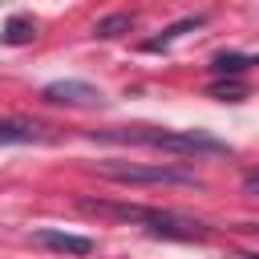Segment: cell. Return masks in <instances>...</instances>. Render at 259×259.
Masks as SVG:
<instances>
[{
	"mask_svg": "<svg viewBox=\"0 0 259 259\" xmlns=\"http://www.w3.org/2000/svg\"><path fill=\"white\" fill-rule=\"evenodd\" d=\"M77 210L85 214H101V219H117L130 227H142L154 239H170V243H202L210 239V227L202 219H190L182 210H162V206H146V202H105V198H77Z\"/></svg>",
	"mask_w": 259,
	"mask_h": 259,
	"instance_id": "cell-1",
	"label": "cell"
},
{
	"mask_svg": "<svg viewBox=\"0 0 259 259\" xmlns=\"http://www.w3.org/2000/svg\"><path fill=\"white\" fill-rule=\"evenodd\" d=\"M93 142H113V146H146L178 158H219L231 154L227 142L210 138L206 130H166V125H117V130H93Z\"/></svg>",
	"mask_w": 259,
	"mask_h": 259,
	"instance_id": "cell-2",
	"label": "cell"
},
{
	"mask_svg": "<svg viewBox=\"0 0 259 259\" xmlns=\"http://www.w3.org/2000/svg\"><path fill=\"white\" fill-rule=\"evenodd\" d=\"M93 170L101 178L125 182V186H194V190H202V178L194 170H186V166H174V162L142 166V162H117V158H109V162H97Z\"/></svg>",
	"mask_w": 259,
	"mask_h": 259,
	"instance_id": "cell-3",
	"label": "cell"
},
{
	"mask_svg": "<svg viewBox=\"0 0 259 259\" xmlns=\"http://www.w3.org/2000/svg\"><path fill=\"white\" fill-rule=\"evenodd\" d=\"M40 97H45V101H53V105H77V109H97V105H105L101 89H97V85H89V81H77V77L49 81V85L40 89Z\"/></svg>",
	"mask_w": 259,
	"mask_h": 259,
	"instance_id": "cell-4",
	"label": "cell"
},
{
	"mask_svg": "<svg viewBox=\"0 0 259 259\" xmlns=\"http://www.w3.org/2000/svg\"><path fill=\"white\" fill-rule=\"evenodd\" d=\"M32 243L45 247V251H57V255H93V239L69 235V231H53V227L32 231Z\"/></svg>",
	"mask_w": 259,
	"mask_h": 259,
	"instance_id": "cell-5",
	"label": "cell"
},
{
	"mask_svg": "<svg viewBox=\"0 0 259 259\" xmlns=\"http://www.w3.org/2000/svg\"><path fill=\"white\" fill-rule=\"evenodd\" d=\"M28 142H49V130L40 121L0 117V146H28Z\"/></svg>",
	"mask_w": 259,
	"mask_h": 259,
	"instance_id": "cell-6",
	"label": "cell"
},
{
	"mask_svg": "<svg viewBox=\"0 0 259 259\" xmlns=\"http://www.w3.org/2000/svg\"><path fill=\"white\" fill-rule=\"evenodd\" d=\"M206 24V16H182V20H174V24H166L158 36H150V40H142V53H166L178 36H186L190 28H202Z\"/></svg>",
	"mask_w": 259,
	"mask_h": 259,
	"instance_id": "cell-7",
	"label": "cell"
},
{
	"mask_svg": "<svg viewBox=\"0 0 259 259\" xmlns=\"http://www.w3.org/2000/svg\"><path fill=\"white\" fill-rule=\"evenodd\" d=\"M138 28V16L134 12H109V16H101L97 24H93V36L97 40H117V36H125V32H134Z\"/></svg>",
	"mask_w": 259,
	"mask_h": 259,
	"instance_id": "cell-8",
	"label": "cell"
},
{
	"mask_svg": "<svg viewBox=\"0 0 259 259\" xmlns=\"http://www.w3.org/2000/svg\"><path fill=\"white\" fill-rule=\"evenodd\" d=\"M251 65H259L255 53H219V57L210 61V73H214V77H243Z\"/></svg>",
	"mask_w": 259,
	"mask_h": 259,
	"instance_id": "cell-9",
	"label": "cell"
},
{
	"mask_svg": "<svg viewBox=\"0 0 259 259\" xmlns=\"http://www.w3.org/2000/svg\"><path fill=\"white\" fill-rule=\"evenodd\" d=\"M32 36H36V32H32V20H28V16H20V12H16V16H8V20H4V32H0V40H4V45H28Z\"/></svg>",
	"mask_w": 259,
	"mask_h": 259,
	"instance_id": "cell-10",
	"label": "cell"
},
{
	"mask_svg": "<svg viewBox=\"0 0 259 259\" xmlns=\"http://www.w3.org/2000/svg\"><path fill=\"white\" fill-rule=\"evenodd\" d=\"M210 97H214V101H243V97H247V85H243L239 77H219V81L210 85Z\"/></svg>",
	"mask_w": 259,
	"mask_h": 259,
	"instance_id": "cell-11",
	"label": "cell"
},
{
	"mask_svg": "<svg viewBox=\"0 0 259 259\" xmlns=\"http://www.w3.org/2000/svg\"><path fill=\"white\" fill-rule=\"evenodd\" d=\"M243 190H247V194H255V198H259V170H251V174H247V178H243Z\"/></svg>",
	"mask_w": 259,
	"mask_h": 259,
	"instance_id": "cell-12",
	"label": "cell"
},
{
	"mask_svg": "<svg viewBox=\"0 0 259 259\" xmlns=\"http://www.w3.org/2000/svg\"><path fill=\"white\" fill-rule=\"evenodd\" d=\"M235 259H259V251H247V255H235Z\"/></svg>",
	"mask_w": 259,
	"mask_h": 259,
	"instance_id": "cell-13",
	"label": "cell"
},
{
	"mask_svg": "<svg viewBox=\"0 0 259 259\" xmlns=\"http://www.w3.org/2000/svg\"><path fill=\"white\" fill-rule=\"evenodd\" d=\"M243 231H259V223H247V227H243Z\"/></svg>",
	"mask_w": 259,
	"mask_h": 259,
	"instance_id": "cell-14",
	"label": "cell"
}]
</instances>
